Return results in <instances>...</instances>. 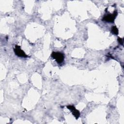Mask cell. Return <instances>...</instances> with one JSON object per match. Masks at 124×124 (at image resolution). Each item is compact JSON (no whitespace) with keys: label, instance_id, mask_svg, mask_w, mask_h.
Returning a JSON list of instances; mask_svg holds the SVG:
<instances>
[{"label":"cell","instance_id":"8992f818","mask_svg":"<svg viewBox=\"0 0 124 124\" xmlns=\"http://www.w3.org/2000/svg\"><path fill=\"white\" fill-rule=\"evenodd\" d=\"M118 41H119V42L121 44L123 45V39H122L119 38H118Z\"/></svg>","mask_w":124,"mask_h":124},{"label":"cell","instance_id":"5b68a950","mask_svg":"<svg viewBox=\"0 0 124 124\" xmlns=\"http://www.w3.org/2000/svg\"><path fill=\"white\" fill-rule=\"evenodd\" d=\"M111 32L112 33L117 35L118 34V30L116 26H113L111 28Z\"/></svg>","mask_w":124,"mask_h":124},{"label":"cell","instance_id":"6da1fadb","mask_svg":"<svg viewBox=\"0 0 124 124\" xmlns=\"http://www.w3.org/2000/svg\"><path fill=\"white\" fill-rule=\"evenodd\" d=\"M51 56L53 59H54L56 61V62L58 63H61L62 62L64 59L63 54L60 52H52V53L51 54Z\"/></svg>","mask_w":124,"mask_h":124},{"label":"cell","instance_id":"277c9868","mask_svg":"<svg viewBox=\"0 0 124 124\" xmlns=\"http://www.w3.org/2000/svg\"><path fill=\"white\" fill-rule=\"evenodd\" d=\"M67 108L68 109L70 110L73 114V115L75 116L76 119H78V117L80 116V113L78 110L76 109V108H75L74 106L72 105H68L67 106Z\"/></svg>","mask_w":124,"mask_h":124},{"label":"cell","instance_id":"3957f363","mask_svg":"<svg viewBox=\"0 0 124 124\" xmlns=\"http://www.w3.org/2000/svg\"><path fill=\"white\" fill-rule=\"evenodd\" d=\"M14 51H15V54L19 57H28V56L25 53V52L23 51V50H22L20 48V47L18 46H17V45L15 46Z\"/></svg>","mask_w":124,"mask_h":124},{"label":"cell","instance_id":"7a4b0ae2","mask_svg":"<svg viewBox=\"0 0 124 124\" xmlns=\"http://www.w3.org/2000/svg\"><path fill=\"white\" fill-rule=\"evenodd\" d=\"M117 15V11H115L113 14H108L104 15V17L102 18V20L109 22H114Z\"/></svg>","mask_w":124,"mask_h":124}]
</instances>
